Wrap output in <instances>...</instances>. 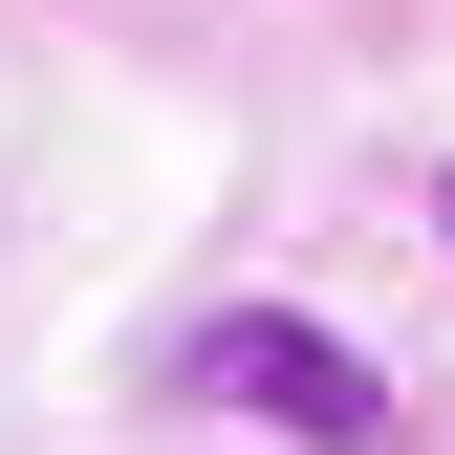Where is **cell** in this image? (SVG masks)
<instances>
[{"mask_svg": "<svg viewBox=\"0 0 455 455\" xmlns=\"http://www.w3.org/2000/svg\"><path fill=\"white\" fill-rule=\"evenodd\" d=\"M217 412H260V434H304V455H390V369L347 347V325H304V304H217L196 347H174Z\"/></svg>", "mask_w": 455, "mask_h": 455, "instance_id": "6da1fadb", "label": "cell"}, {"mask_svg": "<svg viewBox=\"0 0 455 455\" xmlns=\"http://www.w3.org/2000/svg\"><path fill=\"white\" fill-rule=\"evenodd\" d=\"M434 239H455V174H434Z\"/></svg>", "mask_w": 455, "mask_h": 455, "instance_id": "7a4b0ae2", "label": "cell"}]
</instances>
